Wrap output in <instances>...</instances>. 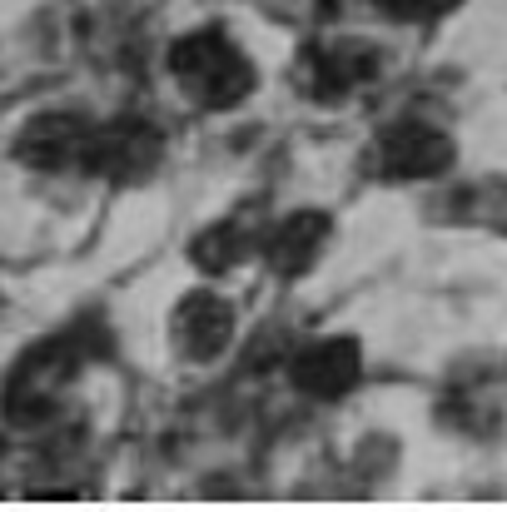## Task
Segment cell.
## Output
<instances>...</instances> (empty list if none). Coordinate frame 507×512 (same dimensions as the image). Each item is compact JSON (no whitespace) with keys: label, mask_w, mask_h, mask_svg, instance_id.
I'll return each mask as SVG.
<instances>
[{"label":"cell","mask_w":507,"mask_h":512,"mask_svg":"<svg viewBox=\"0 0 507 512\" xmlns=\"http://www.w3.org/2000/svg\"><path fill=\"white\" fill-rule=\"evenodd\" d=\"M368 65H373V60H368L363 50H348V45H343V50H314V60H309V70H314V75H309V90L324 95V100H329V95H343V90H353L358 80H368Z\"/></svg>","instance_id":"9c48e42d"},{"label":"cell","mask_w":507,"mask_h":512,"mask_svg":"<svg viewBox=\"0 0 507 512\" xmlns=\"http://www.w3.org/2000/svg\"><path fill=\"white\" fill-rule=\"evenodd\" d=\"M155 160H160V130L145 120H115L105 130H90L80 165L90 174L115 179V184H130V179L155 170Z\"/></svg>","instance_id":"3957f363"},{"label":"cell","mask_w":507,"mask_h":512,"mask_svg":"<svg viewBox=\"0 0 507 512\" xmlns=\"http://www.w3.org/2000/svg\"><path fill=\"white\" fill-rule=\"evenodd\" d=\"M358 343L353 339H319L309 348H299L294 358V388H304L309 398H343L353 383H358Z\"/></svg>","instance_id":"52a82bcc"},{"label":"cell","mask_w":507,"mask_h":512,"mask_svg":"<svg viewBox=\"0 0 507 512\" xmlns=\"http://www.w3.org/2000/svg\"><path fill=\"white\" fill-rule=\"evenodd\" d=\"M169 70H174V80L184 85V95H189L194 105H204V110H234V105L254 90L249 60H244L214 25L189 30L184 40H174Z\"/></svg>","instance_id":"6da1fadb"},{"label":"cell","mask_w":507,"mask_h":512,"mask_svg":"<svg viewBox=\"0 0 507 512\" xmlns=\"http://www.w3.org/2000/svg\"><path fill=\"white\" fill-rule=\"evenodd\" d=\"M229 339H234V309L219 294L199 289V294L179 299V309H174V343H179L184 358L209 363V358H219L229 348Z\"/></svg>","instance_id":"8992f818"},{"label":"cell","mask_w":507,"mask_h":512,"mask_svg":"<svg viewBox=\"0 0 507 512\" xmlns=\"http://www.w3.org/2000/svg\"><path fill=\"white\" fill-rule=\"evenodd\" d=\"M244 254H249V234H244L239 224H209V229L189 244V259H194L199 269H209V274L234 269Z\"/></svg>","instance_id":"30bf717a"},{"label":"cell","mask_w":507,"mask_h":512,"mask_svg":"<svg viewBox=\"0 0 507 512\" xmlns=\"http://www.w3.org/2000/svg\"><path fill=\"white\" fill-rule=\"evenodd\" d=\"M324 239H329V214H319V209H299V214H289V219L269 234V244H264L269 274H279V279H299V274H309L314 259H319V249H324Z\"/></svg>","instance_id":"ba28073f"},{"label":"cell","mask_w":507,"mask_h":512,"mask_svg":"<svg viewBox=\"0 0 507 512\" xmlns=\"http://www.w3.org/2000/svg\"><path fill=\"white\" fill-rule=\"evenodd\" d=\"M75 373H80V343L75 339H45L35 348H25L20 363L10 368V378H5V398H0L5 423L40 428L55 413V403L70 388Z\"/></svg>","instance_id":"7a4b0ae2"},{"label":"cell","mask_w":507,"mask_h":512,"mask_svg":"<svg viewBox=\"0 0 507 512\" xmlns=\"http://www.w3.org/2000/svg\"><path fill=\"white\" fill-rule=\"evenodd\" d=\"M378 165L393 179H433L453 165V140L433 125L408 120V125H393L378 140Z\"/></svg>","instance_id":"5b68a950"},{"label":"cell","mask_w":507,"mask_h":512,"mask_svg":"<svg viewBox=\"0 0 507 512\" xmlns=\"http://www.w3.org/2000/svg\"><path fill=\"white\" fill-rule=\"evenodd\" d=\"M85 140H90V125L80 115L45 110L15 135V160L30 170H65L85 160Z\"/></svg>","instance_id":"277c9868"}]
</instances>
